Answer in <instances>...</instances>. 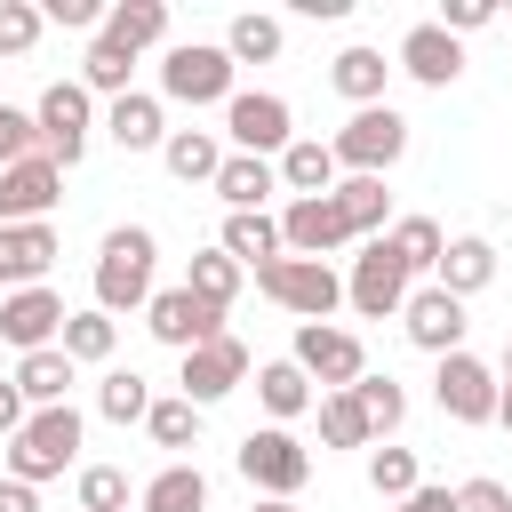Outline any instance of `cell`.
Wrapping results in <instances>:
<instances>
[{
	"mask_svg": "<svg viewBox=\"0 0 512 512\" xmlns=\"http://www.w3.org/2000/svg\"><path fill=\"white\" fill-rule=\"evenodd\" d=\"M40 152V120L24 112V104H0V168H16V160H32Z\"/></svg>",
	"mask_w": 512,
	"mask_h": 512,
	"instance_id": "ee69618b",
	"label": "cell"
},
{
	"mask_svg": "<svg viewBox=\"0 0 512 512\" xmlns=\"http://www.w3.org/2000/svg\"><path fill=\"white\" fill-rule=\"evenodd\" d=\"M144 328H152V344H168V352H200V344L224 336V312L200 304V296L176 280V288H160V296L144 304Z\"/></svg>",
	"mask_w": 512,
	"mask_h": 512,
	"instance_id": "7c38bea8",
	"label": "cell"
},
{
	"mask_svg": "<svg viewBox=\"0 0 512 512\" xmlns=\"http://www.w3.org/2000/svg\"><path fill=\"white\" fill-rule=\"evenodd\" d=\"M128 72H136V56H120V48H104V40H88V56H80V88L88 96H128Z\"/></svg>",
	"mask_w": 512,
	"mask_h": 512,
	"instance_id": "60d3db41",
	"label": "cell"
},
{
	"mask_svg": "<svg viewBox=\"0 0 512 512\" xmlns=\"http://www.w3.org/2000/svg\"><path fill=\"white\" fill-rule=\"evenodd\" d=\"M288 360H296L312 384H328V392H352V384L368 376V352H360V336H352V328H336V320H296V344H288Z\"/></svg>",
	"mask_w": 512,
	"mask_h": 512,
	"instance_id": "9c48e42d",
	"label": "cell"
},
{
	"mask_svg": "<svg viewBox=\"0 0 512 512\" xmlns=\"http://www.w3.org/2000/svg\"><path fill=\"white\" fill-rule=\"evenodd\" d=\"M232 464H240V480H248L256 496H288V504H296V488L312 480V448H304L288 424H256V432L232 448Z\"/></svg>",
	"mask_w": 512,
	"mask_h": 512,
	"instance_id": "277c9868",
	"label": "cell"
},
{
	"mask_svg": "<svg viewBox=\"0 0 512 512\" xmlns=\"http://www.w3.org/2000/svg\"><path fill=\"white\" fill-rule=\"evenodd\" d=\"M224 136H232V152H248V160H280V152L296 144V112H288V96H272V88H240V96L224 104Z\"/></svg>",
	"mask_w": 512,
	"mask_h": 512,
	"instance_id": "ba28073f",
	"label": "cell"
},
{
	"mask_svg": "<svg viewBox=\"0 0 512 512\" xmlns=\"http://www.w3.org/2000/svg\"><path fill=\"white\" fill-rule=\"evenodd\" d=\"M256 288H264L280 312H296V320H328V312L344 304V272L320 264V256H272V264L256 272Z\"/></svg>",
	"mask_w": 512,
	"mask_h": 512,
	"instance_id": "5b68a950",
	"label": "cell"
},
{
	"mask_svg": "<svg viewBox=\"0 0 512 512\" xmlns=\"http://www.w3.org/2000/svg\"><path fill=\"white\" fill-rule=\"evenodd\" d=\"M280 40H288V32H280V16H264V8H248V16H232V24H224V56H232V64H272V56H280Z\"/></svg>",
	"mask_w": 512,
	"mask_h": 512,
	"instance_id": "1f68e13d",
	"label": "cell"
},
{
	"mask_svg": "<svg viewBox=\"0 0 512 512\" xmlns=\"http://www.w3.org/2000/svg\"><path fill=\"white\" fill-rule=\"evenodd\" d=\"M408 264L392 256V240H368L360 256H352V272H344V304L360 312V320H392V312H408Z\"/></svg>",
	"mask_w": 512,
	"mask_h": 512,
	"instance_id": "8fae6325",
	"label": "cell"
},
{
	"mask_svg": "<svg viewBox=\"0 0 512 512\" xmlns=\"http://www.w3.org/2000/svg\"><path fill=\"white\" fill-rule=\"evenodd\" d=\"M80 408L64 400V408H32V424L8 440V480H24V488H40V480H56V472H72L80 464Z\"/></svg>",
	"mask_w": 512,
	"mask_h": 512,
	"instance_id": "7a4b0ae2",
	"label": "cell"
},
{
	"mask_svg": "<svg viewBox=\"0 0 512 512\" xmlns=\"http://www.w3.org/2000/svg\"><path fill=\"white\" fill-rule=\"evenodd\" d=\"M64 256L56 224H0V288H48V264Z\"/></svg>",
	"mask_w": 512,
	"mask_h": 512,
	"instance_id": "d6986e66",
	"label": "cell"
},
{
	"mask_svg": "<svg viewBox=\"0 0 512 512\" xmlns=\"http://www.w3.org/2000/svg\"><path fill=\"white\" fill-rule=\"evenodd\" d=\"M344 184V168H336V152L320 144V136H296L288 152H280V192L288 200H320V192H336Z\"/></svg>",
	"mask_w": 512,
	"mask_h": 512,
	"instance_id": "7402d4cb",
	"label": "cell"
},
{
	"mask_svg": "<svg viewBox=\"0 0 512 512\" xmlns=\"http://www.w3.org/2000/svg\"><path fill=\"white\" fill-rule=\"evenodd\" d=\"M32 120H40V152H48L56 168H80L88 128H96V96H88L80 80H48L40 104H32Z\"/></svg>",
	"mask_w": 512,
	"mask_h": 512,
	"instance_id": "52a82bcc",
	"label": "cell"
},
{
	"mask_svg": "<svg viewBox=\"0 0 512 512\" xmlns=\"http://www.w3.org/2000/svg\"><path fill=\"white\" fill-rule=\"evenodd\" d=\"M0 512H40V496L24 480H0Z\"/></svg>",
	"mask_w": 512,
	"mask_h": 512,
	"instance_id": "f907efd6",
	"label": "cell"
},
{
	"mask_svg": "<svg viewBox=\"0 0 512 512\" xmlns=\"http://www.w3.org/2000/svg\"><path fill=\"white\" fill-rule=\"evenodd\" d=\"M496 424L512 432V376H504V392H496Z\"/></svg>",
	"mask_w": 512,
	"mask_h": 512,
	"instance_id": "816d5d0a",
	"label": "cell"
},
{
	"mask_svg": "<svg viewBox=\"0 0 512 512\" xmlns=\"http://www.w3.org/2000/svg\"><path fill=\"white\" fill-rule=\"evenodd\" d=\"M280 240H288V256H344L352 248V232H344V208H336V192H320V200H288L280 208Z\"/></svg>",
	"mask_w": 512,
	"mask_h": 512,
	"instance_id": "e0dca14e",
	"label": "cell"
},
{
	"mask_svg": "<svg viewBox=\"0 0 512 512\" xmlns=\"http://www.w3.org/2000/svg\"><path fill=\"white\" fill-rule=\"evenodd\" d=\"M24 424H32V400L16 392V376H0V440H16Z\"/></svg>",
	"mask_w": 512,
	"mask_h": 512,
	"instance_id": "c3c4849f",
	"label": "cell"
},
{
	"mask_svg": "<svg viewBox=\"0 0 512 512\" xmlns=\"http://www.w3.org/2000/svg\"><path fill=\"white\" fill-rule=\"evenodd\" d=\"M40 32H48V16L32 0H0V56H32Z\"/></svg>",
	"mask_w": 512,
	"mask_h": 512,
	"instance_id": "7bdbcfd3",
	"label": "cell"
},
{
	"mask_svg": "<svg viewBox=\"0 0 512 512\" xmlns=\"http://www.w3.org/2000/svg\"><path fill=\"white\" fill-rule=\"evenodd\" d=\"M504 376H512V344H504Z\"/></svg>",
	"mask_w": 512,
	"mask_h": 512,
	"instance_id": "db71d44e",
	"label": "cell"
},
{
	"mask_svg": "<svg viewBox=\"0 0 512 512\" xmlns=\"http://www.w3.org/2000/svg\"><path fill=\"white\" fill-rule=\"evenodd\" d=\"M152 272H160V240L144 232V224H112L104 232V248H96V312H144L160 288H152Z\"/></svg>",
	"mask_w": 512,
	"mask_h": 512,
	"instance_id": "6da1fadb",
	"label": "cell"
},
{
	"mask_svg": "<svg viewBox=\"0 0 512 512\" xmlns=\"http://www.w3.org/2000/svg\"><path fill=\"white\" fill-rule=\"evenodd\" d=\"M104 136H112L120 152H160V144H168V112H160V96L128 88V96L104 112Z\"/></svg>",
	"mask_w": 512,
	"mask_h": 512,
	"instance_id": "44dd1931",
	"label": "cell"
},
{
	"mask_svg": "<svg viewBox=\"0 0 512 512\" xmlns=\"http://www.w3.org/2000/svg\"><path fill=\"white\" fill-rule=\"evenodd\" d=\"M336 208H344V232H352V240H384V232H392V192H384V176H344V184H336Z\"/></svg>",
	"mask_w": 512,
	"mask_h": 512,
	"instance_id": "83f0119b",
	"label": "cell"
},
{
	"mask_svg": "<svg viewBox=\"0 0 512 512\" xmlns=\"http://www.w3.org/2000/svg\"><path fill=\"white\" fill-rule=\"evenodd\" d=\"M352 400H360V416H368V432H376V440L408 424V392H400L392 376H360V384H352Z\"/></svg>",
	"mask_w": 512,
	"mask_h": 512,
	"instance_id": "8d00e7d4",
	"label": "cell"
},
{
	"mask_svg": "<svg viewBox=\"0 0 512 512\" xmlns=\"http://www.w3.org/2000/svg\"><path fill=\"white\" fill-rule=\"evenodd\" d=\"M240 280H248V272H240V264H232L224 248H200V256L184 264V288H192L200 304H216V312H232V296H240Z\"/></svg>",
	"mask_w": 512,
	"mask_h": 512,
	"instance_id": "836d02e7",
	"label": "cell"
},
{
	"mask_svg": "<svg viewBox=\"0 0 512 512\" xmlns=\"http://www.w3.org/2000/svg\"><path fill=\"white\" fill-rule=\"evenodd\" d=\"M256 400H264L272 424H296L304 408H320V392H312V376H304L296 360H264V368H256Z\"/></svg>",
	"mask_w": 512,
	"mask_h": 512,
	"instance_id": "f546056e",
	"label": "cell"
},
{
	"mask_svg": "<svg viewBox=\"0 0 512 512\" xmlns=\"http://www.w3.org/2000/svg\"><path fill=\"white\" fill-rule=\"evenodd\" d=\"M488 280H496V248H488L480 232H464V240H448V256H440V272H432V288H448V296L464 304V296H480Z\"/></svg>",
	"mask_w": 512,
	"mask_h": 512,
	"instance_id": "f1b7e54d",
	"label": "cell"
},
{
	"mask_svg": "<svg viewBox=\"0 0 512 512\" xmlns=\"http://www.w3.org/2000/svg\"><path fill=\"white\" fill-rule=\"evenodd\" d=\"M144 432H152V448H200V408L184 392H168V400H152Z\"/></svg>",
	"mask_w": 512,
	"mask_h": 512,
	"instance_id": "74e56055",
	"label": "cell"
},
{
	"mask_svg": "<svg viewBox=\"0 0 512 512\" xmlns=\"http://www.w3.org/2000/svg\"><path fill=\"white\" fill-rule=\"evenodd\" d=\"M384 80H392V64H384V48H344L336 64H328V88L352 104V112H368V104H384Z\"/></svg>",
	"mask_w": 512,
	"mask_h": 512,
	"instance_id": "484cf974",
	"label": "cell"
},
{
	"mask_svg": "<svg viewBox=\"0 0 512 512\" xmlns=\"http://www.w3.org/2000/svg\"><path fill=\"white\" fill-rule=\"evenodd\" d=\"M400 328H408V344L416 352H432V360H448V352H464V304L448 296V288H408V312H400Z\"/></svg>",
	"mask_w": 512,
	"mask_h": 512,
	"instance_id": "ac0fdd59",
	"label": "cell"
},
{
	"mask_svg": "<svg viewBox=\"0 0 512 512\" xmlns=\"http://www.w3.org/2000/svg\"><path fill=\"white\" fill-rule=\"evenodd\" d=\"M432 24L464 40V32H480V24H496V0H440V16H432Z\"/></svg>",
	"mask_w": 512,
	"mask_h": 512,
	"instance_id": "f6af8a7d",
	"label": "cell"
},
{
	"mask_svg": "<svg viewBox=\"0 0 512 512\" xmlns=\"http://www.w3.org/2000/svg\"><path fill=\"white\" fill-rule=\"evenodd\" d=\"M456 512H512V488L480 472V480H464V488H456Z\"/></svg>",
	"mask_w": 512,
	"mask_h": 512,
	"instance_id": "bcb514c9",
	"label": "cell"
},
{
	"mask_svg": "<svg viewBox=\"0 0 512 512\" xmlns=\"http://www.w3.org/2000/svg\"><path fill=\"white\" fill-rule=\"evenodd\" d=\"M368 488H376L384 504L416 496V488H424V472H416V448H368Z\"/></svg>",
	"mask_w": 512,
	"mask_h": 512,
	"instance_id": "ab89813d",
	"label": "cell"
},
{
	"mask_svg": "<svg viewBox=\"0 0 512 512\" xmlns=\"http://www.w3.org/2000/svg\"><path fill=\"white\" fill-rule=\"evenodd\" d=\"M216 192H224V208H232V216H264V200L280 192V160L224 152V168H216Z\"/></svg>",
	"mask_w": 512,
	"mask_h": 512,
	"instance_id": "603a6c76",
	"label": "cell"
},
{
	"mask_svg": "<svg viewBox=\"0 0 512 512\" xmlns=\"http://www.w3.org/2000/svg\"><path fill=\"white\" fill-rule=\"evenodd\" d=\"M232 56H224V40H168L160 48V96L168 104H232L240 88H232Z\"/></svg>",
	"mask_w": 512,
	"mask_h": 512,
	"instance_id": "3957f363",
	"label": "cell"
},
{
	"mask_svg": "<svg viewBox=\"0 0 512 512\" xmlns=\"http://www.w3.org/2000/svg\"><path fill=\"white\" fill-rule=\"evenodd\" d=\"M216 248H224L240 272H264L272 256H288V240H280V216H272V208H264V216H224Z\"/></svg>",
	"mask_w": 512,
	"mask_h": 512,
	"instance_id": "cb8c5ba5",
	"label": "cell"
},
{
	"mask_svg": "<svg viewBox=\"0 0 512 512\" xmlns=\"http://www.w3.org/2000/svg\"><path fill=\"white\" fill-rule=\"evenodd\" d=\"M160 160H168L176 184H216V168H224V136H216V128H168Z\"/></svg>",
	"mask_w": 512,
	"mask_h": 512,
	"instance_id": "4316f807",
	"label": "cell"
},
{
	"mask_svg": "<svg viewBox=\"0 0 512 512\" xmlns=\"http://www.w3.org/2000/svg\"><path fill=\"white\" fill-rule=\"evenodd\" d=\"M64 320H72V312H64L56 288H16V296H0V344H16V360L64 344Z\"/></svg>",
	"mask_w": 512,
	"mask_h": 512,
	"instance_id": "4fadbf2b",
	"label": "cell"
},
{
	"mask_svg": "<svg viewBox=\"0 0 512 512\" xmlns=\"http://www.w3.org/2000/svg\"><path fill=\"white\" fill-rule=\"evenodd\" d=\"M496 392H504V368H488L480 352H448L432 368V400L448 424H496Z\"/></svg>",
	"mask_w": 512,
	"mask_h": 512,
	"instance_id": "30bf717a",
	"label": "cell"
},
{
	"mask_svg": "<svg viewBox=\"0 0 512 512\" xmlns=\"http://www.w3.org/2000/svg\"><path fill=\"white\" fill-rule=\"evenodd\" d=\"M248 512H296V504H288V496H256Z\"/></svg>",
	"mask_w": 512,
	"mask_h": 512,
	"instance_id": "f5cc1de1",
	"label": "cell"
},
{
	"mask_svg": "<svg viewBox=\"0 0 512 512\" xmlns=\"http://www.w3.org/2000/svg\"><path fill=\"white\" fill-rule=\"evenodd\" d=\"M392 256L408 264V272H440V256H448V232L432 224V216H392Z\"/></svg>",
	"mask_w": 512,
	"mask_h": 512,
	"instance_id": "d6a6232c",
	"label": "cell"
},
{
	"mask_svg": "<svg viewBox=\"0 0 512 512\" xmlns=\"http://www.w3.org/2000/svg\"><path fill=\"white\" fill-rule=\"evenodd\" d=\"M80 384V360L64 352V344H48V352H24L16 360V392L32 400V408H64V392Z\"/></svg>",
	"mask_w": 512,
	"mask_h": 512,
	"instance_id": "d4e9b609",
	"label": "cell"
},
{
	"mask_svg": "<svg viewBox=\"0 0 512 512\" xmlns=\"http://www.w3.org/2000/svg\"><path fill=\"white\" fill-rule=\"evenodd\" d=\"M392 512H456V488H432V480H424V488H416V496H400Z\"/></svg>",
	"mask_w": 512,
	"mask_h": 512,
	"instance_id": "681fc988",
	"label": "cell"
},
{
	"mask_svg": "<svg viewBox=\"0 0 512 512\" xmlns=\"http://www.w3.org/2000/svg\"><path fill=\"white\" fill-rule=\"evenodd\" d=\"M56 200H64V168H56L48 152L0 168V224H48Z\"/></svg>",
	"mask_w": 512,
	"mask_h": 512,
	"instance_id": "9a60e30c",
	"label": "cell"
},
{
	"mask_svg": "<svg viewBox=\"0 0 512 512\" xmlns=\"http://www.w3.org/2000/svg\"><path fill=\"white\" fill-rule=\"evenodd\" d=\"M136 504H144V512H208V472H200V464H160Z\"/></svg>",
	"mask_w": 512,
	"mask_h": 512,
	"instance_id": "4dcf8cb0",
	"label": "cell"
},
{
	"mask_svg": "<svg viewBox=\"0 0 512 512\" xmlns=\"http://www.w3.org/2000/svg\"><path fill=\"white\" fill-rule=\"evenodd\" d=\"M320 440L328 448H376V432H368V416H360L352 392H320Z\"/></svg>",
	"mask_w": 512,
	"mask_h": 512,
	"instance_id": "f35d334b",
	"label": "cell"
},
{
	"mask_svg": "<svg viewBox=\"0 0 512 512\" xmlns=\"http://www.w3.org/2000/svg\"><path fill=\"white\" fill-rule=\"evenodd\" d=\"M96 416H104V424H144V416H152V384H144L136 368H104V384H96Z\"/></svg>",
	"mask_w": 512,
	"mask_h": 512,
	"instance_id": "e575fe53",
	"label": "cell"
},
{
	"mask_svg": "<svg viewBox=\"0 0 512 512\" xmlns=\"http://www.w3.org/2000/svg\"><path fill=\"white\" fill-rule=\"evenodd\" d=\"M40 16H48V24H72V32H104V8H96V0H48Z\"/></svg>",
	"mask_w": 512,
	"mask_h": 512,
	"instance_id": "7dc6e473",
	"label": "cell"
},
{
	"mask_svg": "<svg viewBox=\"0 0 512 512\" xmlns=\"http://www.w3.org/2000/svg\"><path fill=\"white\" fill-rule=\"evenodd\" d=\"M392 64H400L416 88H456V72H464V40H456V32H440V24L424 16V24H408V32H400Z\"/></svg>",
	"mask_w": 512,
	"mask_h": 512,
	"instance_id": "2e32d148",
	"label": "cell"
},
{
	"mask_svg": "<svg viewBox=\"0 0 512 512\" xmlns=\"http://www.w3.org/2000/svg\"><path fill=\"white\" fill-rule=\"evenodd\" d=\"M248 368H256V360H248V344H240V336H216V344L184 352V376H176V384H184V400H192V408H216L224 392H240V384H248Z\"/></svg>",
	"mask_w": 512,
	"mask_h": 512,
	"instance_id": "5bb4252c",
	"label": "cell"
},
{
	"mask_svg": "<svg viewBox=\"0 0 512 512\" xmlns=\"http://www.w3.org/2000/svg\"><path fill=\"white\" fill-rule=\"evenodd\" d=\"M328 152H336L344 176H384V168L408 152V120H400L392 104H368V112H352V120L328 136Z\"/></svg>",
	"mask_w": 512,
	"mask_h": 512,
	"instance_id": "8992f818",
	"label": "cell"
},
{
	"mask_svg": "<svg viewBox=\"0 0 512 512\" xmlns=\"http://www.w3.org/2000/svg\"><path fill=\"white\" fill-rule=\"evenodd\" d=\"M72 496H80L72 512H128V472L120 464H80V488Z\"/></svg>",
	"mask_w": 512,
	"mask_h": 512,
	"instance_id": "b9f144b4",
	"label": "cell"
},
{
	"mask_svg": "<svg viewBox=\"0 0 512 512\" xmlns=\"http://www.w3.org/2000/svg\"><path fill=\"white\" fill-rule=\"evenodd\" d=\"M112 344H120V320H112V312H96V304H88V312H72V320H64V352H72L80 368H104V360H112Z\"/></svg>",
	"mask_w": 512,
	"mask_h": 512,
	"instance_id": "d590c367",
	"label": "cell"
},
{
	"mask_svg": "<svg viewBox=\"0 0 512 512\" xmlns=\"http://www.w3.org/2000/svg\"><path fill=\"white\" fill-rule=\"evenodd\" d=\"M96 40H104V48H120V56H144V48H160V40H168V0H112Z\"/></svg>",
	"mask_w": 512,
	"mask_h": 512,
	"instance_id": "ffe728a7",
	"label": "cell"
}]
</instances>
